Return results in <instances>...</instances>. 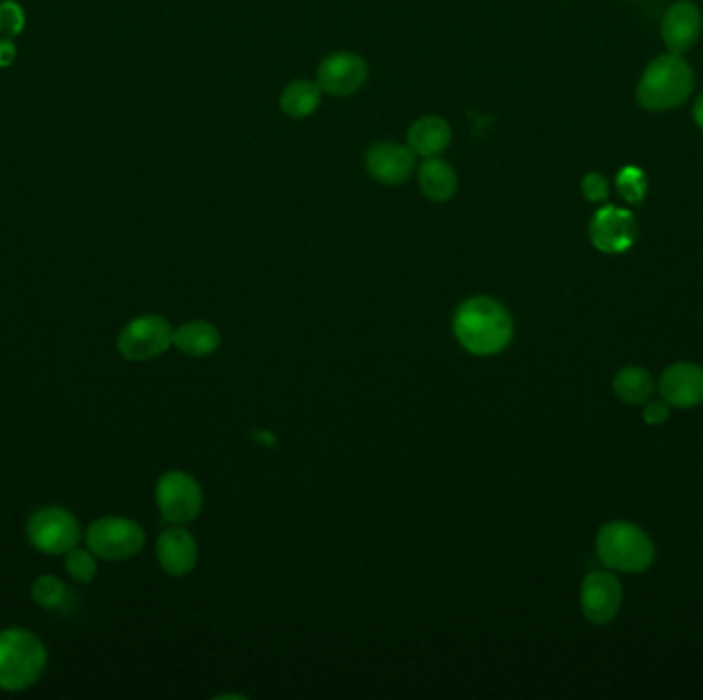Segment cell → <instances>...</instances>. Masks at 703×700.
<instances>
[{
  "label": "cell",
  "mask_w": 703,
  "mask_h": 700,
  "mask_svg": "<svg viewBox=\"0 0 703 700\" xmlns=\"http://www.w3.org/2000/svg\"><path fill=\"white\" fill-rule=\"evenodd\" d=\"M457 342L473 356H494L505 352L512 333V317L502 304L490 296L465 300L452 318Z\"/></svg>",
  "instance_id": "obj_1"
},
{
  "label": "cell",
  "mask_w": 703,
  "mask_h": 700,
  "mask_svg": "<svg viewBox=\"0 0 703 700\" xmlns=\"http://www.w3.org/2000/svg\"><path fill=\"white\" fill-rule=\"evenodd\" d=\"M693 91V70L678 53H664L652 60L637 85L639 106L664 111L683 106Z\"/></svg>",
  "instance_id": "obj_2"
},
{
  "label": "cell",
  "mask_w": 703,
  "mask_h": 700,
  "mask_svg": "<svg viewBox=\"0 0 703 700\" xmlns=\"http://www.w3.org/2000/svg\"><path fill=\"white\" fill-rule=\"evenodd\" d=\"M46 649L40 639L26 629L0 633V688L26 690L40 680L46 668Z\"/></svg>",
  "instance_id": "obj_3"
},
{
  "label": "cell",
  "mask_w": 703,
  "mask_h": 700,
  "mask_svg": "<svg viewBox=\"0 0 703 700\" xmlns=\"http://www.w3.org/2000/svg\"><path fill=\"white\" fill-rule=\"evenodd\" d=\"M597 555L605 568L642 573L654 561L651 536L629 522H611L597 536Z\"/></svg>",
  "instance_id": "obj_4"
},
{
  "label": "cell",
  "mask_w": 703,
  "mask_h": 700,
  "mask_svg": "<svg viewBox=\"0 0 703 700\" xmlns=\"http://www.w3.org/2000/svg\"><path fill=\"white\" fill-rule=\"evenodd\" d=\"M87 544L91 553L106 561H121L136 555L145 544L143 529L128 517H99L87 530Z\"/></svg>",
  "instance_id": "obj_5"
},
{
  "label": "cell",
  "mask_w": 703,
  "mask_h": 700,
  "mask_svg": "<svg viewBox=\"0 0 703 700\" xmlns=\"http://www.w3.org/2000/svg\"><path fill=\"white\" fill-rule=\"evenodd\" d=\"M29 542L48 555H65L80 541L77 517L62 507H43L29 517L27 524Z\"/></svg>",
  "instance_id": "obj_6"
},
{
  "label": "cell",
  "mask_w": 703,
  "mask_h": 700,
  "mask_svg": "<svg viewBox=\"0 0 703 700\" xmlns=\"http://www.w3.org/2000/svg\"><path fill=\"white\" fill-rule=\"evenodd\" d=\"M172 344L173 329L169 321L159 315H143L121 329L118 349L130 362H146L165 354Z\"/></svg>",
  "instance_id": "obj_7"
},
{
  "label": "cell",
  "mask_w": 703,
  "mask_h": 700,
  "mask_svg": "<svg viewBox=\"0 0 703 700\" xmlns=\"http://www.w3.org/2000/svg\"><path fill=\"white\" fill-rule=\"evenodd\" d=\"M202 490L198 481L184 471H169L157 483L160 514L172 524H189L202 512Z\"/></svg>",
  "instance_id": "obj_8"
},
{
  "label": "cell",
  "mask_w": 703,
  "mask_h": 700,
  "mask_svg": "<svg viewBox=\"0 0 703 700\" xmlns=\"http://www.w3.org/2000/svg\"><path fill=\"white\" fill-rule=\"evenodd\" d=\"M624 590L622 583L607 571H590L583 582L580 604L584 617L595 624L613 621L622 608Z\"/></svg>",
  "instance_id": "obj_9"
},
{
  "label": "cell",
  "mask_w": 703,
  "mask_h": 700,
  "mask_svg": "<svg viewBox=\"0 0 703 700\" xmlns=\"http://www.w3.org/2000/svg\"><path fill=\"white\" fill-rule=\"evenodd\" d=\"M637 225L634 214L615 206H605L590 223V240L603 253H624L636 243Z\"/></svg>",
  "instance_id": "obj_10"
},
{
  "label": "cell",
  "mask_w": 703,
  "mask_h": 700,
  "mask_svg": "<svg viewBox=\"0 0 703 700\" xmlns=\"http://www.w3.org/2000/svg\"><path fill=\"white\" fill-rule=\"evenodd\" d=\"M369 68L357 53L338 52L328 56L318 70V85L321 91L345 97L357 93L367 82Z\"/></svg>",
  "instance_id": "obj_11"
},
{
  "label": "cell",
  "mask_w": 703,
  "mask_h": 700,
  "mask_svg": "<svg viewBox=\"0 0 703 700\" xmlns=\"http://www.w3.org/2000/svg\"><path fill=\"white\" fill-rule=\"evenodd\" d=\"M416 167V155L410 146L379 142L367 152V171L387 186L403 184Z\"/></svg>",
  "instance_id": "obj_12"
},
{
  "label": "cell",
  "mask_w": 703,
  "mask_h": 700,
  "mask_svg": "<svg viewBox=\"0 0 703 700\" xmlns=\"http://www.w3.org/2000/svg\"><path fill=\"white\" fill-rule=\"evenodd\" d=\"M702 33V13L690 0H678L663 19V40L668 52L683 53L690 50Z\"/></svg>",
  "instance_id": "obj_13"
},
{
  "label": "cell",
  "mask_w": 703,
  "mask_h": 700,
  "mask_svg": "<svg viewBox=\"0 0 703 700\" xmlns=\"http://www.w3.org/2000/svg\"><path fill=\"white\" fill-rule=\"evenodd\" d=\"M661 395L671 407L691 410L703 403V371L695 364H675L663 372Z\"/></svg>",
  "instance_id": "obj_14"
},
{
  "label": "cell",
  "mask_w": 703,
  "mask_h": 700,
  "mask_svg": "<svg viewBox=\"0 0 703 700\" xmlns=\"http://www.w3.org/2000/svg\"><path fill=\"white\" fill-rule=\"evenodd\" d=\"M157 556L165 573L173 578H182L196 568L198 544L186 529L175 526L160 534L157 541Z\"/></svg>",
  "instance_id": "obj_15"
},
{
  "label": "cell",
  "mask_w": 703,
  "mask_h": 700,
  "mask_svg": "<svg viewBox=\"0 0 703 700\" xmlns=\"http://www.w3.org/2000/svg\"><path fill=\"white\" fill-rule=\"evenodd\" d=\"M451 142V126L442 118L418 119L408 132V146L412 148L413 155L420 157H437Z\"/></svg>",
  "instance_id": "obj_16"
},
{
  "label": "cell",
  "mask_w": 703,
  "mask_h": 700,
  "mask_svg": "<svg viewBox=\"0 0 703 700\" xmlns=\"http://www.w3.org/2000/svg\"><path fill=\"white\" fill-rule=\"evenodd\" d=\"M173 345L187 356H211L221 345V333L206 321H189L173 331Z\"/></svg>",
  "instance_id": "obj_17"
},
{
  "label": "cell",
  "mask_w": 703,
  "mask_h": 700,
  "mask_svg": "<svg viewBox=\"0 0 703 700\" xmlns=\"http://www.w3.org/2000/svg\"><path fill=\"white\" fill-rule=\"evenodd\" d=\"M420 187L426 194V198L432 201H447L457 191V172L452 171L451 165L445 160L430 157L420 167Z\"/></svg>",
  "instance_id": "obj_18"
},
{
  "label": "cell",
  "mask_w": 703,
  "mask_h": 700,
  "mask_svg": "<svg viewBox=\"0 0 703 700\" xmlns=\"http://www.w3.org/2000/svg\"><path fill=\"white\" fill-rule=\"evenodd\" d=\"M321 103V89L311 80H294L282 95L280 107L286 116L294 119L309 118Z\"/></svg>",
  "instance_id": "obj_19"
},
{
  "label": "cell",
  "mask_w": 703,
  "mask_h": 700,
  "mask_svg": "<svg viewBox=\"0 0 703 700\" xmlns=\"http://www.w3.org/2000/svg\"><path fill=\"white\" fill-rule=\"evenodd\" d=\"M613 388H615V395L627 405H644L654 395V378H652L651 372L637 368V366H629V368L617 372V376L613 381Z\"/></svg>",
  "instance_id": "obj_20"
},
{
  "label": "cell",
  "mask_w": 703,
  "mask_h": 700,
  "mask_svg": "<svg viewBox=\"0 0 703 700\" xmlns=\"http://www.w3.org/2000/svg\"><path fill=\"white\" fill-rule=\"evenodd\" d=\"M33 600L43 608H58L62 607L65 598H67V588L65 583L60 582L58 578L53 575H43L38 582L33 583V590H31Z\"/></svg>",
  "instance_id": "obj_21"
},
{
  "label": "cell",
  "mask_w": 703,
  "mask_h": 700,
  "mask_svg": "<svg viewBox=\"0 0 703 700\" xmlns=\"http://www.w3.org/2000/svg\"><path fill=\"white\" fill-rule=\"evenodd\" d=\"M617 187H619V194L629 204H637L646 196V187H648L646 175L637 167H625L624 171L617 175Z\"/></svg>",
  "instance_id": "obj_22"
},
{
  "label": "cell",
  "mask_w": 703,
  "mask_h": 700,
  "mask_svg": "<svg viewBox=\"0 0 703 700\" xmlns=\"http://www.w3.org/2000/svg\"><path fill=\"white\" fill-rule=\"evenodd\" d=\"M67 571L70 578H75L77 582H91L97 573V563L91 551H82V549H72L67 553Z\"/></svg>",
  "instance_id": "obj_23"
},
{
  "label": "cell",
  "mask_w": 703,
  "mask_h": 700,
  "mask_svg": "<svg viewBox=\"0 0 703 700\" xmlns=\"http://www.w3.org/2000/svg\"><path fill=\"white\" fill-rule=\"evenodd\" d=\"M21 26H23L21 9L14 2L0 4V31L4 36H14V33H19Z\"/></svg>",
  "instance_id": "obj_24"
},
{
  "label": "cell",
  "mask_w": 703,
  "mask_h": 700,
  "mask_svg": "<svg viewBox=\"0 0 703 700\" xmlns=\"http://www.w3.org/2000/svg\"><path fill=\"white\" fill-rule=\"evenodd\" d=\"M583 191L586 198L590 201H603V199L609 196V186H607V179L598 172H590L586 175L583 181Z\"/></svg>",
  "instance_id": "obj_25"
},
{
  "label": "cell",
  "mask_w": 703,
  "mask_h": 700,
  "mask_svg": "<svg viewBox=\"0 0 703 700\" xmlns=\"http://www.w3.org/2000/svg\"><path fill=\"white\" fill-rule=\"evenodd\" d=\"M671 415V405L666 401H652L644 410V420L648 425H661Z\"/></svg>",
  "instance_id": "obj_26"
},
{
  "label": "cell",
  "mask_w": 703,
  "mask_h": 700,
  "mask_svg": "<svg viewBox=\"0 0 703 700\" xmlns=\"http://www.w3.org/2000/svg\"><path fill=\"white\" fill-rule=\"evenodd\" d=\"M693 118H695V124L700 126L703 130V95L695 101V107H693Z\"/></svg>",
  "instance_id": "obj_27"
}]
</instances>
